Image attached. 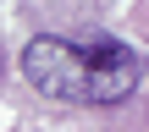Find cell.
<instances>
[{"label": "cell", "instance_id": "cell-1", "mask_svg": "<svg viewBox=\"0 0 149 132\" xmlns=\"http://www.w3.org/2000/svg\"><path fill=\"white\" fill-rule=\"evenodd\" d=\"M22 77L55 105H122L138 94V55L105 33H39L22 44Z\"/></svg>", "mask_w": 149, "mask_h": 132}]
</instances>
